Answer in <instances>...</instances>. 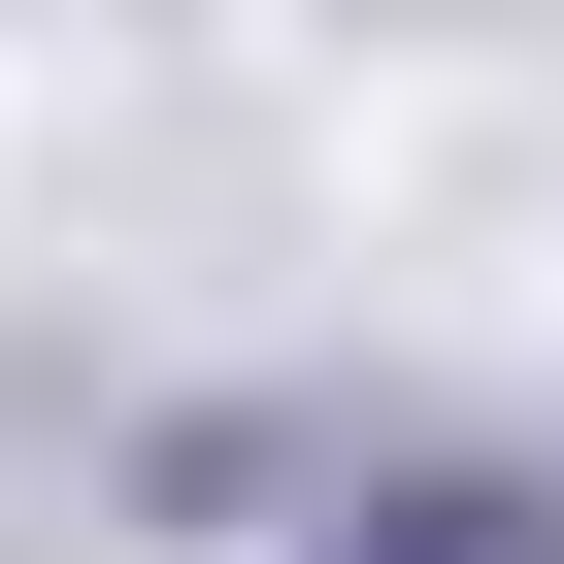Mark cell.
Here are the masks:
<instances>
[{
    "label": "cell",
    "instance_id": "1",
    "mask_svg": "<svg viewBox=\"0 0 564 564\" xmlns=\"http://www.w3.org/2000/svg\"><path fill=\"white\" fill-rule=\"evenodd\" d=\"M399 564H531V498H399Z\"/></svg>",
    "mask_w": 564,
    "mask_h": 564
}]
</instances>
